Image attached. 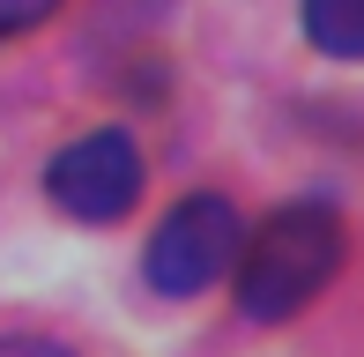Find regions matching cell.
I'll return each instance as SVG.
<instances>
[{"instance_id":"obj_1","label":"cell","mask_w":364,"mask_h":357,"mask_svg":"<svg viewBox=\"0 0 364 357\" xmlns=\"http://www.w3.org/2000/svg\"><path fill=\"white\" fill-rule=\"evenodd\" d=\"M238 313L260 328L297 320L342 268V216L327 201H283L253 223V238H238Z\"/></svg>"},{"instance_id":"obj_2","label":"cell","mask_w":364,"mask_h":357,"mask_svg":"<svg viewBox=\"0 0 364 357\" xmlns=\"http://www.w3.org/2000/svg\"><path fill=\"white\" fill-rule=\"evenodd\" d=\"M238 238H245V216L223 193H186V201L149 231V253H141L149 290H156V298H201V290L238 261Z\"/></svg>"},{"instance_id":"obj_3","label":"cell","mask_w":364,"mask_h":357,"mask_svg":"<svg viewBox=\"0 0 364 357\" xmlns=\"http://www.w3.org/2000/svg\"><path fill=\"white\" fill-rule=\"evenodd\" d=\"M141 142L127 127H90L45 164V193L53 208H68L75 223H119L141 201Z\"/></svg>"},{"instance_id":"obj_4","label":"cell","mask_w":364,"mask_h":357,"mask_svg":"<svg viewBox=\"0 0 364 357\" xmlns=\"http://www.w3.org/2000/svg\"><path fill=\"white\" fill-rule=\"evenodd\" d=\"M305 38L327 60H364V0H305Z\"/></svg>"},{"instance_id":"obj_5","label":"cell","mask_w":364,"mask_h":357,"mask_svg":"<svg viewBox=\"0 0 364 357\" xmlns=\"http://www.w3.org/2000/svg\"><path fill=\"white\" fill-rule=\"evenodd\" d=\"M53 15H60V0H0V38H23V30L53 23Z\"/></svg>"},{"instance_id":"obj_6","label":"cell","mask_w":364,"mask_h":357,"mask_svg":"<svg viewBox=\"0 0 364 357\" xmlns=\"http://www.w3.org/2000/svg\"><path fill=\"white\" fill-rule=\"evenodd\" d=\"M0 357H75V350L53 335H0Z\"/></svg>"}]
</instances>
